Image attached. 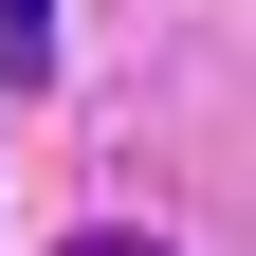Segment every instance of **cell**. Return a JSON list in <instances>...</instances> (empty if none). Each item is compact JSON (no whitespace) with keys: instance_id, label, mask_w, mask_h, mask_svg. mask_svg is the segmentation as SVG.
Wrapping results in <instances>:
<instances>
[{"instance_id":"1","label":"cell","mask_w":256,"mask_h":256,"mask_svg":"<svg viewBox=\"0 0 256 256\" xmlns=\"http://www.w3.org/2000/svg\"><path fill=\"white\" fill-rule=\"evenodd\" d=\"M55 74V0H0V92H37Z\"/></svg>"},{"instance_id":"2","label":"cell","mask_w":256,"mask_h":256,"mask_svg":"<svg viewBox=\"0 0 256 256\" xmlns=\"http://www.w3.org/2000/svg\"><path fill=\"white\" fill-rule=\"evenodd\" d=\"M55 256H165V238H128V220H110V238H92V220H74V238H55Z\"/></svg>"}]
</instances>
